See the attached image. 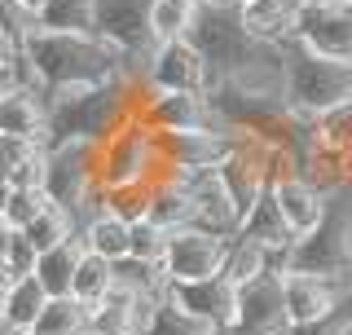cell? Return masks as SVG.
<instances>
[{
    "mask_svg": "<svg viewBox=\"0 0 352 335\" xmlns=\"http://www.w3.org/2000/svg\"><path fill=\"white\" fill-rule=\"evenodd\" d=\"M128 75V58L106 44L102 36H71V31H44L36 27L22 40V75L18 80L36 84L44 97L62 88L106 84Z\"/></svg>",
    "mask_w": 352,
    "mask_h": 335,
    "instance_id": "6da1fadb",
    "label": "cell"
},
{
    "mask_svg": "<svg viewBox=\"0 0 352 335\" xmlns=\"http://www.w3.org/2000/svg\"><path fill=\"white\" fill-rule=\"evenodd\" d=\"M286 53V106L300 115H326L352 102V58H326L300 40L282 44Z\"/></svg>",
    "mask_w": 352,
    "mask_h": 335,
    "instance_id": "7a4b0ae2",
    "label": "cell"
},
{
    "mask_svg": "<svg viewBox=\"0 0 352 335\" xmlns=\"http://www.w3.org/2000/svg\"><path fill=\"white\" fill-rule=\"evenodd\" d=\"M168 172L159 154V128L146 119H132L102 141L97 150V185L102 190H124V185H154Z\"/></svg>",
    "mask_w": 352,
    "mask_h": 335,
    "instance_id": "3957f363",
    "label": "cell"
},
{
    "mask_svg": "<svg viewBox=\"0 0 352 335\" xmlns=\"http://www.w3.org/2000/svg\"><path fill=\"white\" fill-rule=\"evenodd\" d=\"M141 84H150L154 93H212V66L198 53L194 40H163L154 44L146 66L137 71Z\"/></svg>",
    "mask_w": 352,
    "mask_h": 335,
    "instance_id": "277c9868",
    "label": "cell"
},
{
    "mask_svg": "<svg viewBox=\"0 0 352 335\" xmlns=\"http://www.w3.org/2000/svg\"><path fill=\"white\" fill-rule=\"evenodd\" d=\"M150 5L154 0H97V36L124 53L132 75L146 66L159 44L150 31Z\"/></svg>",
    "mask_w": 352,
    "mask_h": 335,
    "instance_id": "5b68a950",
    "label": "cell"
},
{
    "mask_svg": "<svg viewBox=\"0 0 352 335\" xmlns=\"http://www.w3.org/2000/svg\"><path fill=\"white\" fill-rule=\"evenodd\" d=\"M229 256V238L212 234L203 225H185L168 234V247H163V274L168 283H198V278H216L225 270Z\"/></svg>",
    "mask_w": 352,
    "mask_h": 335,
    "instance_id": "8992f818",
    "label": "cell"
},
{
    "mask_svg": "<svg viewBox=\"0 0 352 335\" xmlns=\"http://www.w3.org/2000/svg\"><path fill=\"white\" fill-rule=\"evenodd\" d=\"M295 40L326 58H352V5L348 0H300Z\"/></svg>",
    "mask_w": 352,
    "mask_h": 335,
    "instance_id": "52a82bcc",
    "label": "cell"
},
{
    "mask_svg": "<svg viewBox=\"0 0 352 335\" xmlns=\"http://www.w3.org/2000/svg\"><path fill=\"white\" fill-rule=\"evenodd\" d=\"M282 300H286L291 327H313V322H326V318L344 314V309L352 305V287L335 283V278L282 270Z\"/></svg>",
    "mask_w": 352,
    "mask_h": 335,
    "instance_id": "ba28073f",
    "label": "cell"
},
{
    "mask_svg": "<svg viewBox=\"0 0 352 335\" xmlns=\"http://www.w3.org/2000/svg\"><path fill=\"white\" fill-rule=\"evenodd\" d=\"M238 141V128L212 124V128H181V132H159V154L168 172H203L220 168Z\"/></svg>",
    "mask_w": 352,
    "mask_h": 335,
    "instance_id": "9c48e42d",
    "label": "cell"
},
{
    "mask_svg": "<svg viewBox=\"0 0 352 335\" xmlns=\"http://www.w3.org/2000/svg\"><path fill=\"white\" fill-rule=\"evenodd\" d=\"M291 318H286V300H282V270L260 274L256 283L238 287V309L225 335H286Z\"/></svg>",
    "mask_w": 352,
    "mask_h": 335,
    "instance_id": "30bf717a",
    "label": "cell"
},
{
    "mask_svg": "<svg viewBox=\"0 0 352 335\" xmlns=\"http://www.w3.org/2000/svg\"><path fill=\"white\" fill-rule=\"evenodd\" d=\"M141 119H146L150 128H159V132L220 124V115H216V106H212V93H154L150 84H141Z\"/></svg>",
    "mask_w": 352,
    "mask_h": 335,
    "instance_id": "8fae6325",
    "label": "cell"
},
{
    "mask_svg": "<svg viewBox=\"0 0 352 335\" xmlns=\"http://www.w3.org/2000/svg\"><path fill=\"white\" fill-rule=\"evenodd\" d=\"M0 137L49 141V97L27 80H9L0 88Z\"/></svg>",
    "mask_w": 352,
    "mask_h": 335,
    "instance_id": "7c38bea8",
    "label": "cell"
},
{
    "mask_svg": "<svg viewBox=\"0 0 352 335\" xmlns=\"http://www.w3.org/2000/svg\"><path fill=\"white\" fill-rule=\"evenodd\" d=\"M181 176H185V185H190V194H194V212H198L194 225H203V230H212V234H225V238H234L238 225H242V207L234 203L229 185L220 181V168L181 172Z\"/></svg>",
    "mask_w": 352,
    "mask_h": 335,
    "instance_id": "4fadbf2b",
    "label": "cell"
},
{
    "mask_svg": "<svg viewBox=\"0 0 352 335\" xmlns=\"http://www.w3.org/2000/svg\"><path fill=\"white\" fill-rule=\"evenodd\" d=\"M168 300L181 305L185 314H194V318L212 322V327H220V331H229L234 309H238V287L229 283L225 274H216V278H198V283H172Z\"/></svg>",
    "mask_w": 352,
    "mask_h": 335,
    "instance_id": "5bb4252c",
    "label": "cell"
},
{
    "mask_svg": "<svg viewBox=\"0 0 352 335\" xmlns=\"http://www.w3.org/2000/svg\"><path fill=\"white\" fill-rule=\"evenodd\" d=\"M150 300L115 283V292L102 296L97 305H88V335H141L150 322Z\"/></svg>",
    "mask_w": 352,
    "mask_h": 335,
    "instance_id": "9a60e30c",
    "label": "cell"
},
{
    "mask_svg": "<svg viewBox=\"0 0 352 335\" xmlns=\"http://www.w3.org/2000/svg\"><path fill=\"white\" fill-rule=\"evenodd\" d=\"M238 27L260 44H282L295 40V0H234Z\"/></svg>",
    "mask_w": 352,
    "mask_h": 335,
    "instance_id": "2e32d148",
    "label": "cell"
},
{
    "mask_svg": "<svg viewBox=\"0 0 352 335\" xmlns=\"http://www.w3.org/2000/svg\"><path fill=\"white\" fill-rule=\"evenodd\" d=\"M273 199H278L286 225L295 230V238L313 234V230L326 221V190H317V185L308 181V176H300V172L273 181Z\"/></svg>",
    "mask_w": 352,
    "mask_h": 335,
    "instance_id": "e0dca14e",
    "label": "cell"
},
{
    "mask_svg": "<svg viewBox=\"0 0 352 335\" xmlns=\"http://www.w3.org/2000/svg\"><path fill=\"white\" fill-rule=\"evenodd\" d=\"M242 238H256L260 247H269L278 261H286V252L295 247V230L286 225L278 199H273V190H264V194L251 203L247 212H242V225H238Z\"/></svg>",
    "mask_w": 352,
    "mask_h": 335,
    "instance_id": "ac0fdd59",
    "label": "cell"
},
{
    "mask_svg": "<svg viewBox=\"0 0 352 335\" xmlns=\"http://www.w3.org/2000/svg\"><path fill=\"white\" fill-rule=\"evenodd\" d=\"M146 216L159 221L163 230H185V225L198 221L194 194H190V185H185L181 172H163L159 181L150 185V212H146Z\"/></svg>",
    "mask_w": 352,
    "mask_h": 335,
    "instance_id": "d6986e66",
    "label": "cell"
},
{
    "mask_svg": "<svg viewBox=\"0 0 352 335\" xmlns=\"http://www.w3.org/2000/svg\"><path fill=\"white\" fill-rule=\"evenodd\" d=\"M80 238H84V252L106 256V261H124V256H132V221L102 207L93 221L80 225Z\"/></svg>",
    "mask_w": 352,
    "mask_h": 335,
    "instance_id": "ffe728a7",
    "label": "cell"
},
{
    "mask_svg": "<svg viewBox=\"0 0 352 335\" xmlns=\"http://www.w3.org/2000/svg\"><path fill=\"white\" fill-rule=\"evenodd\" d=\"M80 256H84V238L75 234V238L58 243V247L40 252V265H36V278L40 287L49 296H71L75 292V270H80Z\"/></svg>",
    "mask_w": 352,
    "mask_h": 335,
    "instance_id": "44dd1931",
    "label": "cell"
},
{
    "mask_svg": "<svg viewBox=\"0 0 352 335\" xmlns=\"http://www.w3.org/2000/svg\"><path fill=\"white\" fill-rule=\"evenodd\" d=\"M5 305V322H9V335H31L36 331V322L44 314V305H49V292L40 287L36 274L18 278L14 287H9V296L0 300Z\"/></svg>",
    "mask_w": 352,
    "mask_h": 335,
    "instance_id": "7402d4cb",
    "label": "cell"
},
{
    "mask_svg": "<svg viewBox=\"0 0 352 335\" xmlns=\"http://www.w3.org/2000/svg\"><path fill=\"white\" fill-rule=\"evenodd\" d=\"M269 270H282V261L273 256L269 247H260L256 238H242V234H234L229 238V256H225V274L234 287H247V283H256L260 274H269Z\"/></svg>",
    "mask_w": 352,
    "mask_h": 335,
    "instance_id": "603a6c76",
    "label": "cell"
},
{
    "mask_svg": "<svg viewBox=\"0 0 352 335\" xmlns=\"http://www.w3.org/2000/svg\"><path fill=\"white\" fill-rule=\"evenodd\" d=\"M36 27L71 31V36H97V0H49L40 9Z\"/></svg>",
    "mask_w": 352,
    "mask_h": 335,
    "instance_id": "cb8c5ba5",
    "label": "cell"
},
{
    "mask_svg": "<svg viewBox=\"0 0 352 335\" xmlns=\"http://www.w3.org/2000/svg\"><path fill=\"white\" fill-rule=\"evenodd\" d=\"M31 335H88V305L75 296H49Z\"/></svg>",
    "mask_w": 352,
    "mask_h": 335,
    "instance_id": "d4e9b609",
    "label": "cell"
},
{
    "mask_svg": "<svg viewBox=\"0 0 352 335\" xmlns=\"http://www.w3.org/2000/svg\"><path fill=\"white\" fill-rule=\"evenodd\" d=\"M198 9L203 5H194V0H154L150 5V31H154V40H190V31H194V22H198Z\"/></svg>",
    "mask_w": 352,
    "mask_h": 335,
    "instance_id": "484cf974",
    "label": "cell"
},
{
    "mask_svg": "<svg viewBox=\"0 0 352 335\" xmlns=\"http://www.w3.org/2000/svg\"><path fill=\"white\" fill-rule=\"evenodd\" d=\"M146 335H225V331L212 327V322H203V318H194V314H185L172 300H159V305L150 309Z\"/></svg>",
    "mask_w": 352,
    "mask_h": 335,
    "instance_id": "4316f807",
    "label": "cell"
},
{
    "mask_svg": "<svg viewBox=\"0 0 352 335\" xmlns=\"http://www.w3.org/2000/svg\"><path fill=\"white\" fill-rule=\"evenodd\" d=\"M115 292V261H106V256H93L84 252L80 256V270H75V300H84V305H97L102 296Z\"/></svg>",
    "mask_w": 352,
    "mask_h": 335,
    "instance_id": "83f0119b",
    "label": "cell"
},
{
    "mask_svg": "<svg viewBox=\"0 0 352 335\" xmlns=\"http://www.w3.org/2000/svg\"><path fill=\"white\" fill-rule=\"evenodd\" d=\"M22 234H27V238L36 243L40 252H49V247H58V243L75 238V216H71V212H66L62 203H53V199H49V207H44Z\"/></svg>",
    "mask_w": 352,
    "mask_h": 335,
    "instance_id": "f1b7e54d",
    "label": "cell"
},
{
    "mask_svg": "<svg viewBox=\"0 0 352 335\" xmlns=\"http://www.w3.org/2000/svg\"><path fill=\"white\" fill-rule=\"evenodd\" d=\"M317 146L352 159V106H335L326 115H317Z\"/></svg>",
    "mask_w": 352,
    "mask_h": 335,
    "instance_id": "f546056e",
    "label": "cell"
},
{
    "mask_svg": "<svg viewBox=\"0 0 352 335\" xmlns=\"http://www.w3.org/2000/svg\"><path fill=\"white\" fill-rule=\"evenodd\" d=\"M168 234H172V230H163L159 221H150V216L132 221V256H137V261H154V265H163Z\"/></svg>",
    "mask_w": 352,
    "mask_h": 335,
    "instance_id": "4dcf8cb0",
    "label": "cell"
},
{
    "mask_svg": "<svg viewBox=\"0 0 352 335\" xmlns=\"http://www.w3.org/2000/svg\"><path fill=\"white\" fill-rule=\"evenodd\" d=\"M44 207H49V194H44V190H22V185H14V190H9V203H5V221L14 230H27Z\"/></svg>",
    "mask_w": 352,
    "mask_h": 335,
    "instance_id": "1f68e13d",
    "label": "cell"
},
{
    "mask_svg": "<svg viewBox=\"0 0 352 335\" xmlns=\"http://www.w3.org/2000/svg\"><path fill=\"white\" fill-rule=\"evenodd\" d=\"M106 207L124 221H141L150 212V185H124V190H106Z\"/></svg>",
    "mask_w": 352,
    "mask_h": 335,
    "instance_id": "d6a6232c",
    "label": "cell"
},
{
    "mask_svg": "<svg viewBox=\"0 0 352 335\" xmlns=\"http://www.w3.org/2000/svg\"><path fill=\"white\" fill-rule=\"evenodd\" d=\"M5 261H9V270H14V278H27V274H36V265H40V247L22 230H14V243H9Z\"/></svg>",
    "mask_w": 352,
    "mask_h": 335,
    "instance_id": "836d02e7",
    "label": "cell"
},
{
    "mask_svg": "<svg viewBox=\"0 0 352 335\" xmlns=\"http://www.w3.org/2000/svg\"><path fill=\"white\" fill-rule=\"evenodd\" d=\"M0 27H9L18 40H27L36 31V14H27L18 0H0Z\"/></svg>",
    "mask_w": 352,
    "mask_h": 335,
    "instance_id": "e575fe53",
    "label": "cell"
},
{
    "mask_svg": "<svg viewBox=\"0 0 352 335\" xmlns=\"http://www.w3.org/2000/svg\"><path fill=\"white\" fill-rule=\"evenodd\" d=\"M0 75H22V40L9 27H0Z\"/></svg>",
    "mask_w": 352,
    "mask_h": 335,
    "instance_id": "d590c367",
    "label": "cell"
},
{
    "mask_svg": "<svg viewBox=\"0 0 352 335\" xmlns=\"http://www.w3.org/2000/svg\"><path fill=\"white\" fill-rule=\"evenodd\" d=\"M14 283H18V278H14V270H9V261L0 256V300L9 296V287H14Z\"/></svg>",
    "mask_w": 352,
    "mask_h": 335,
    "instance_id": "8d00e7d4",
    "label": "cell"
},
{
    "mask_svg": "<svg viewBox=\"0 0 352 335\" xmlns=\"http://www.w3.org/2000/svg\"><path fill=\"white\" fill-rule=\"evenodd\" d=\"M9 243H14V225H9V221L0 216V256L9 252Z\"/></svg>",
    "mask_w": 352,
    "mask_h": 335,
    "instance_id": "74e56055",
    "label": "cell"
},
{
    "mask_svg": "<svg viewBox=\"0 0 352 335\" xmlns=\"http://www.w3.org/2000/svg\"><path fill=\"white\" fill-rule=\"evenodd\" d=\"M9 176H14V163H9V154L0 150V181H9Z\"/></svg>",
    "mask_w": 352,
    "mask_h": 335,
    "instance_id": "f35d334b",
    "label": "cell"
},
{
    "mask_svg": "<svg viewBox=\"0 0 352 335\" xmlns=\"http://www.w3.org/2000/svg\"><path fill=\"white\" fill-rule=\"evenodd\" d=\"M18 5H22V9H27V14H36V18H40V9H44V5H49V0H18Z\"/></svg>",
    "mask_w": 352,
    "mask_h": 335,
    "instance_id": "ab89813d",
    "label": "cell"
},
{
    "mask_svg": "<svg viewBox=\"0 0 352 335\" xmlns=\"http://www.w3.org/2000/svg\"><path fill=\"white\" fill-rule=\"evenodd\" d=\"M9 190H14V185H9V181H0V216H5V203H9Z\"/></svg>",
    "mask_w": 352,
    "mask_h": 335,
    "instance_id": "60d3db41",
    "label": "cell"
},
{
    "mask_svg": "<svg viewBox=\"0 0 352 335\" xmlns=\"http://www.w3.org/2000/svg\"><path fill=\"white\" fill-rule=\"evenodd\" d=\"M0 335H9V322H5V305H0Z\"/></svg>",
    "mask_w": 352,
    "mask_h": 335,
    "instance_id": "b9f144b4",
    "label": "cell"
},
{
    "mask_svg": "<svg viewBox=\"0 0 352 335\" xmlns=\"http://www.w3.org/2000/svg\"><path fill=\"white\" fill-rule=\"evenodd\" d=\"M9 80H14V75H0V88H5V84H9Z\"/></svg>",
    "mask_w": 352,
    "mask_h": 335,
    "instance_id": "7bdbcfd3",
    "label": "cell"
},
{
    "mask_svg": "<svg viewBox=\"0 0 352 335\" xmlns=\"http://www.w3.org/2000/svg\"><path fill=\"white\" fill-rule=\"evenodd\" d=\"M348 194H352V168H348Z\"/></svg>",
    "mask_w": 352,
    "mask_h": 335,
    "instance_id": "ee69618b",
    "label": "cell"
},
{
    "mask_svg": "<svg viewBox=\"0 0 352 335\" xmlns=\"http://www.w3.org/2000/svg\"><path fill=\"white\" fill-rule=\"evenodd\" d=\"M194 5H212V0H194Z\"/></svg>",
    "mask_w": 352,
    "mask_h": 335,
    "instance_id": "f6af8a7d",
    "label": "cell"
},
{
    "mask_svg": "<svg viewBox=\"0 0 352 335\" xmlns=\"http://www.w3.org/2000/svg\"><path fill=\"white\" fill-rule=\"evenodd\" d=\"M348 287H352V274H348Z\"/></svg>",
    "mask_w": 352,
    "mask_h": 335,
    "instance_id": "bcb514c9",
    "label": "cell"
},
{
    "mask_svg": "<svg viewBox=\"0 0 352 335\" xmlns=\"http://www.w3.org/2000/svg\"><path fill=\"white\" fill-rule=\"evenodd\" d=\"M141 335H146V331H141Z\"/></svg>",
    "mask_w": 352,
    "mask_h": 335,
    "instance_id": "7dc6e473",
    "label": "cell"
},
{
    "mask_svg": "<svg viewBox=\"0 0 352 335\" xmlns=\"http://www.w3.org/2000/svg\"><path fill=\"white\" fill-rule=\"evenodd\" d=\"M348 106H352V102H348Z\"/></svg>",
    "mask_w": 352,
    "mask_h": 335,
    "instance_id": "c3c4849f",
    "label": "cell"
}]
</instances>
